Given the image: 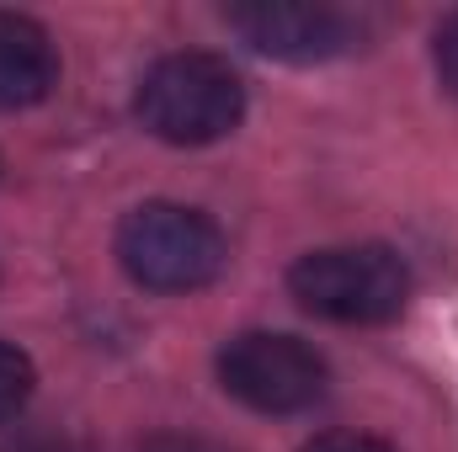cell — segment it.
<instances>
[{"label": "cell", "instance_id": "obj_5", "mask_svg": "<svg viewBox=\"0 0 458 452\" xmlns=\"http://www.w3.org/2000/svg\"><path fill=\"white\" fill-rule=\"evenodd\" d=\"M229 32H240L256 54L283 59V64H326L342 59L362 43V16L342 5H315V0H256V5H229Z\"/></svg>", "mask_w": 458, "mask_h": 452}, {"label": "cell", "instance_id": "obj_3", "mask_svg": "<svg viewBox=\"0 0 458 452\" xmlns=\"http://www.w3.org/2000/svg\"><path fill=\"white\" fill-rule=\"evenodd\" d=\"M117 261L149 293H198L219 282L229 245L219 224L187 203H139L117 224Z\"/></svg>", "mask_w": 458, "mask_h": 452}, {"label": "cell", "instance_id": "obj_1", "mask_svg": "<svg viewBox=\"0 0 458 452\" xmlns=\"http://www.w3.org/2000/svg\"><path fill=\"white\" fill-rule=\"evenodd\" d=\"M133 113L155 138L198 149V144H219L240 128L245 86L229 70V59L203 54V48H182V54H165L149 64V75L139 80Z\"/></svg>", "mask_w": 458, "mask_h": 452}, {"label": "cell", "instance_id": "obj_6", "mask_svg": "<svg viewBox=\"0 0 458 452\" xmlns=\"http://www.w3.org/2000/svg\"><path fill=\"white\" fill-rule=\"evenodd\" d=\"M59 86V48L43 21L21 11H0V113H21L48 102Z\"/></svg>", "mask_w": 458, "mask_h": 452}, {"label": "cell", "instance_id": "obj_4", "mask_svg": "<svg viewBox=\"0 0 458 452\" xmlns=\"http://www.w3.org/2000/svg\"><path fill=\"white\" fill-rule=\"evenodd\" d=\"M331 367L299 336L283 331H245L219 351V389L256 415H299L326 399Z\"/></svg>", "mask_w": 458, "mask_h": 452}, {"label": "cell", "instance_id": "obj_8", "mask_svg": "<svg viewBox=\"0 0 458 452\" xmlns=\"http://www.w3.org/2000/svg\"><path fill=\"white\" fill-rule=\"evenodd\" d=\"M432 70H437L443 91L458 96V11L454 16H443L437 32H432Z\"/></svg>", "mask_w": 458, "mask_h": 452}, {"label": "cell", "instance_id": "obj_7", "mask_svg": "<svg viewBox=\"0 0 458 452\" xmlns=\"http://www.w3.org/2000/svg\"><path fill=\"white\" fill-rule=\"evenodd\" d=\"M32 383H38V367L21 346L0 340V421L21 415V405L32 399Z\"/></svg>", "mask_w": 458, "mask_h": 452}, {"label": "cell", "instance_id": "obj_9", "mask_svg": "<svg viewBox=\"0 0 458 452\" xmlns=\"http://www.w3.org/2000/svg\"><path fill=\"white\" fill-rule=\"evenodd\" d=\"M304 452H394V448L378 442V437H362V431H326V437H315Z\"/></svg>", "mask_w": 458, "mask_h": 452}, {"label": "cell", "instance_id": "obj_2", "mask_svg": "<svg viewBox=\"0 0 458 452\" xmlns=\"http://www.w3.org/2000/svg\"><path fill=\"white\" fill-rule=\"evenodd\" d=\"M288 293L331 325H389L411 304V266L389 245H331L293 261Z\"/></svg>", "mask_w": 458, "mask_h": 452}, {"label": "cell", "instance_id": "obj_10", "mask_svg": "<svg viewBox=\"0 0 458 452\" xmlns=\"http://www.w3.org/2000/svg\"><path fill=\"white\" fill-rule=\"evenodd\" d=\"M139 452H229V448L225 442H208V437H192V431H160Z\"/></svg>", "mask_w": 458, "mask_h": 452}]
</instances>
